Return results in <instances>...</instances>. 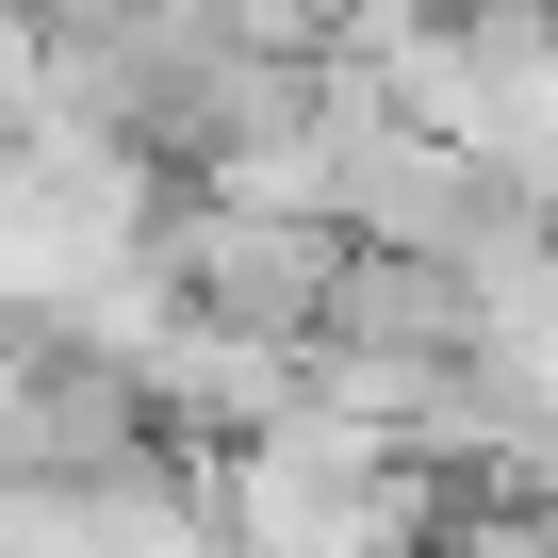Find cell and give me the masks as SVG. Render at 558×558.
I'll return each instance as SVG.
<instances>
[{
  "label": "cell",
  "instance_id": "6da1fadb",
  "mask_svg": "<svg viewBox=\"0 0 558 558\" xmlns=\"http://www.w3.org/2000/svg\"><path fill=\"white\" fill-rule=\"evenodd\" d=\"M148 263H165V296H181V313L313 329V313H329V279H345V230H329V214H279V197H230V181H165Z\"/></svg>",
  "mask_w": 558,
  "mask_h": 558
},
{
  "label": "cell",
  "instance_id": "7a4b0ae2",
  "mask_svg": "<svg viewBox=\"0 0 558 558\" xmlns=\"http://www.w3.org/2000/svg\"><path fill=\"white\" fill-rule=\"evenodd\" d=\"M214 476H181L165 444L116 476H0V558H214Z\"/></svg>",
  "mask_w": 558,
  "mask_h": 558
},
{
  "label": "cell",
  "instance_id": "3957f363",
  "mask_svg": "<svg viewBox=\"0 0 558 558\" xmlns=\"http://www.w3.org/2000/svg\"><path fill=\"white\" fill-rule=\"evenodd\" d=\"M411 558H558V509H542V493H476V509H444Z\"/></svg>",
  "mask_w": 558,
  "mask_h": 558
},
{
  "label": "cell",
  "instance_id": "277c9868",
  "mask_svg": "<svg viewBox=\"0 0 558 558\" xmlns=\"http://www.w3.org/2000/svg\"><path fill=\"white\" fill-rule=\"evenodd\" d=\"M34 116H50V17L0 0V132H34Z\"/></svg>",
  "mask_w": 558,
  "mask_h": 558
},
{
  "label": "cell",
  "instance_id": "5b68a950",
  "mask_svg": "<svg viewBox=\"0 0 558 558\" xmlns=\"http://www.w3.org/2000/svg\"><path fill=\"white\" fill-rule=\"evenodd\" d=\"M34 17H66V0H34Z\"/></svg>",
  "mask_w": 558,
  "mask_h": 558
}]
</instances>
